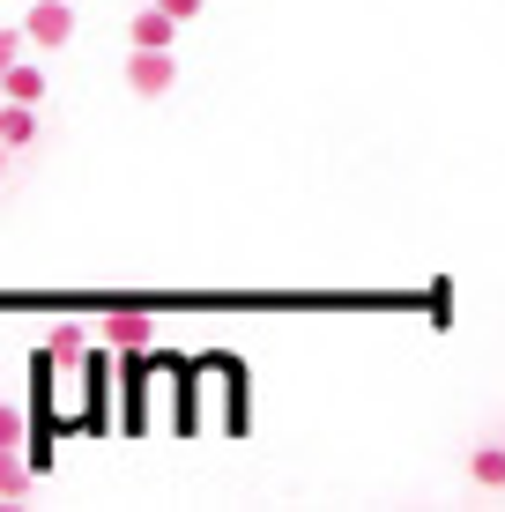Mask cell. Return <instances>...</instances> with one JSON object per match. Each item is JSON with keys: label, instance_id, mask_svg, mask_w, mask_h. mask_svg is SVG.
<instances>
[{"label": "cell", "instance_id": "3957f363", "mask_svg": "<svg viewBox=\"0 0 505 512\" xmlns=\"http://www.w3.org/2000/svg\"><path fill=\"white\" fill-rule=\"evenodd\" d=\"M23 30H30V45H45V52H60L67 38H75V8H67V0H30V15H23Z\"/></svg>", "mask_w": 505, "mask_h": 512}, {"label": "cell", "instance_id": "7a4b0ae2", "mask_svg": "<svg viewBox=\"0 0 505 512\" xmlns=\"http://www.w3.org/2000/svg\"><path fill=\"white\" fill-rule=\"evenodd\" d=\"M171 82H179V52L171 45H134L127 52V90L134 97H171Z\"/></svg>", "mask_w": 505, "mask_h": 512}, {"label": "cell", "instance_id": "4fadbf2b", "mask_svg": "<svg viewBox=\"0 0 505 512\" xmlns=\"http://www.w3.org/2000/svg\"><path fill=\"white\" fill-rule=\"evenodd\" d=\"M0 179H8V141H0Z\"/></svg>", "mask_w": 505, "mask_h": 512}, {"label": "cell", "instance_id": "277c9868", "mask_svg": "<svg viewBox=\"0 0 505 512\" xmlns=\"http://www.w3.org/2000/svg\"><path fill=\"white\" fill-rule=\"evenodd\" d=\"M149 334H156V320H149V312H134V305L104 320V342H112L119 357H134V349H149Z\"/></svg>", "mask_w": 505, "mask_h": 512}, {"label": "cell", "instance_id": "30bf717a", "mask_svg": "<svg viewBox=\"0 0 505 512\" xmlns=\"http://www.w3.org/2000/svg\"><path fill=\"white\" fill-rule=\"evenodd\" d=\"M30 446V409H0V453H23Z\"/></svg>", "mask_w": 505, "mask_h": 512}, {"label": "cell", "instance_id": "8992f818", "mask_svg": "<svg viewBox=\"0 0 505 512\" xmlns=\"http://www.w3.org/2000/svg\"><path fill=\"white\" fill-rule=\"evenodd\" d=\"M171 30H179V15H171L164 0H149V8L127 23V45H171Z\"/></svg>", "mask_w": 505, "mask_h": 512}, {"label": "cell", "instance_id": "52a82bcc", "mask_svg": "<svg viewBox=\"0 0 505 512\" xmlns=\"http://www.w3.org/2000/svg\"><path fill=\"white\" fill-rule=\"evenodd\" d=\"M0 97H15V104H45V67L15 60L8 75H0Z\"/></svg>", "mask_w": 505, "mask_h": 512}, {"label": "cell", "instance_id": "ba28073f", "mask_svg": "<svg viewBox=\"0 0 505 512\" xmlns=\"http://www.w3.org/2000/svg\"><path fill=\"white\" fill-rule=\"evenodd\" d=\"M468 475H476L483 490H505V438H491V446L468 453Z\"/></svg>", "mask_w": 505, "mask_h": 512}, {"label": "cell", "instance_id": "5b68a950", "mask_svg": "<svg viewBox=\"0 0 505 512\" xmlns=\"http://www.w3.org/2000/svg\"><path fill=\"white\" fill-rule=\"evenodd\" d=\"M38 104H15V97H0V141H8V149H30V141H38Z\"/></svg>", "mask_w": 505, "mask_h": 512}, {"label": "cell", "instance_id": "8fae6325", "mask_svg": "<svg viewBox=\"0 0 505 512\" xmlns=\"http://www.w3.org/2000/svg\"><path fill=\"white\" fill-rule=\"evenodd\" d=\"M23 45H30V30H8V23H0V75L23 60Z\"/></svg>", "mask_w": 505, "mask_h": 512}, {"label": "cell", "instance_id": "6da1fadb", "mask_svg": "<svg viewBox=\"0 0 505 512\" xmlns=\"http://www.w3.org/2000/svg\"><path fill=\"white\" fill-rule=\"evenodd\" d=\"M179 423L194 431V423H216V431H246V364L223 357V349H208V357L186 364V409Z\"/></svg>", "mask_w": 505, "mask_h": 512}, {"label": "cell", "instance_id": "7c38bea8", "mask_svg": "<svg viewBox=\"0 0 505 512\" xmlns=\"http://www.w3.org/2000/svg\"><path fill=\"white\" fill-rule=\"evenodd\" d=\"M164 8L179 15V23H194V15H201V0H164Z\"/></svg>", "mask_w": 505, "mask_h": 512}, {"label": "cell", "instance_id": "9c48e42d", "mask_svg": "<svg viewBox=\"0 0 505 512\" xmlns=\"http://www.w3.org/2000/svg\"><path fill=\"white\" fill-rule=\"evenodd\" d=\"M30 475H38V468H23L15 453H0V498H8V505H23V498H30Z\"/></svg>", "mask_w": 505, "mask_h": 512}]
</instances>
